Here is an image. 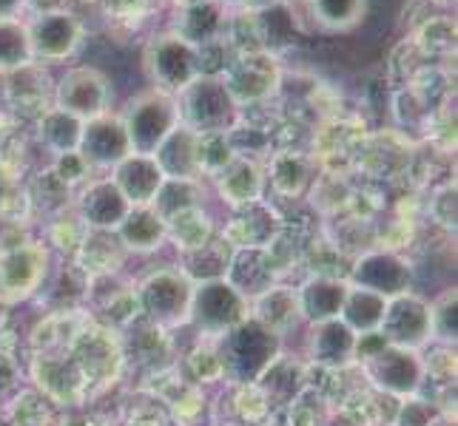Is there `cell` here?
I'll list each match as a JSON object with an SVG mask.
<instances>
[{
  "label": "cell",
  "instance_id": "1",
  "mask_svg": "<svg viewBox=\"0 0 458 426\" xmlns=\"http://www.w3.org/2000/svg\"><path fill=\"white\" fill-rule=\"evenodd\" d=\"M219 361H223V381L228 384H257L262 372L282 353V338L248 315L242 324L216 338Z\"/></svg>",
  "mask_w": 458,
  "mask_h": 426
},
{
  "label": "cell",
  "instance_id": "2",
  "mask_svg": "<svg viewBox=\"0 0 458 426\" xmlns=\"http://www.w3.org/2000/svg\"><path fill=\"white\" fill-rule=\"evenodd\" d=\"M180 125L194 134H231L240 105L233 103L228 86L219 74H199L177 94Z\"/></svg>",
  "mask_w": 458,
  "mask_h": 426
},
{
  "label": "cell",
  "instance_id": "3",
  "mask_svg": "<svg viewBox=\"0 0 458 426\" xmlns=\"http://www.w3.org/2000/svg\"><path fill=\"white\" fill-rule=\"evenodd\" d=\"M140 319H146L163 330L188 324V307H191L194 281L180 267H154L134 284Z\"/></svg>",
  "mask_w": 458,
  "mask_h": 426
},
{
  "label": "cell",
  "instance_id": "4",
  "mask_svg": "<svg viewBox=\"0 0 458 426\" xmlns=\"http://www.w3.org/2000/svg\"><path fill=\"white\" fill-rule=\"evenodd\" d=\"M120 120L125 134H129L131 154L151 156L163 146V139L180 125L177 97L157 88H146L129 100V105L120 112Z\"/></svg>",
  "mask_w": 458,
  "mask_h": 426
},
{
  "label": "cell",
  "instance_id": "5",
  "mask_svg": "<svg viewBox=\"0 0 458 426\" xmlns=\"http://www.w3.org/2000/svg\"><path fill=\"white\" fill-rule=\"evenodd\" d=\"M248 319V298L233 290L225 279L194 284L191 307H188V324L202 338H219L236 324Z\"/></svg>",
  "mask_w": 458,
  "mask_h": 426
},
{
  "label": "cell",
  "instance_id": "6",
  "mask_svg": "<svg viewBox=\"0 0 458 426\" xmlns=\"http://www.w3.org/2000/svg\"><path fill=\"white\" fill-rule=\"evenodd\" d=\"M143 69L151 80V88L177 97L188 83H194L202 74V60L197 46L185 43L174 31H168V35H157L146 46Z\"/></svg>",
  "mask_w": 458,
  "mask_h": 426
},
{
  "label": "cell",
  "instance_id": "7",
  "mask_svg": "<svg viewBox=\"0 0 458 426\" xmlns=\"http://www.w3.org/2000/svg\"><path fill=\"white\" fill-rule=\"evenodd\" d=\"M49 273V247L40 242L0 245V302L6 307L35 298Z\"/></svg>",
  "mask_w": 458,
  "mask_h": 426
},
{
  "label": "cell",
  "instance_id": "8",
  "mask_svg": "<svg viewBox=\"0 0 458 426\" xmlns=\"http://www.w3.org/2000/svg\"><path fill=\"white\" fill-rule=\"evenodd\" d=\"M361 372L368 381L393 398H407L421 392L428 372H424V355L416 350H404V347L385 344L382 350L359 361Z\"/></svg>",
  "mask_w": 458,
  "mask_h": 426
},
{
  "label": "cell",
  "instance_id": "9",
  "mask_svg": "<svg viewBox=\"0 0 458 426\" xmlns=\"http://www.w3.org/2000/svg\"><path fill=\"white\" fill-rule=\"evenodd\" d=\"M52 103L77 120H94L112 112V83L94 66H69L52 86Z\"/></svg>",
  "mask_w": 458,
  "mask_h": 426
},
{
  "label": "cell",
  "instance_id": "10",
  "mask_svg": "<svg viewBox=\"0 0 458 426\" xmlns=\"http://www.w3.org/2000/svg\"><path fill=\"white\" fill-rule=\"evenodd\" d=\"M29 29V46H31V63L38 66H55L66 63L83 43V23L66 9H46L26 21Z\"/></svg>",
  "mask_w": 458,
  "mask_h": 426
},
{
  "label": "cell",
  "instance_id": "11",
  "mask_svg": "<svg viewBox=\"0 0 458 426\" xmlns=\"http://www.w3.org/2000/svg\"><path fill=\"white\" fill-rule=\"evenodd\" d=\"M378 333L393 347H404V350L421 353L424 347L433 344L430 298L419 296L416 290L387 298L385 319H382V327H378Z\"/></svg>",
  "mask_w": 458,
  "mask_h": 426
},
{
  "label": "cell",
  "instance_id": "12",
  "mask_svg": "<svg viewBox=\"0 0 458 426\" xmlns=\"http://www.w3.org/2000/svg\"><path fill=\"white\" fill-rule=\"evenodd\" d=\"M347 284L393 298V296L413 290V267H410V262L402 254H396V250H387V247L365 250V254L353 262Z\"/></svg>",
  "mask_w": 458,
  "mask_h": 426
},
{
  "label": "cell",
  "instance_id": "13",
  "mask_svg": "<svg viewBox=\"0 0 458 426\" xmlns=\"http://www.w3.org/2000/svg\"><path fill=\"white\" fill-rule=\"evenodd\" d=\"M77 154L91 165V171H112L117 163H123L131 154V142L123 129L120 114L106 112L94 120H86Z\"/></svg>",
  "mask_w": 458,
  "mask_h": 426
},
{
  "label": "cell",
  "instance_id": "14",
  "mask_svg": "<svg viewBox=\"0 0 458 426\" xmlns=\"http://www.w3.org/2000/svg\"><path fill=\"white\" fill-rule=\"evenodd\" d=\"M219 77L228 86L236 105L267 100L279 86V69L274 57L265 52H245L242 60L225 66V71Z\"/></svg>",
  "mask_w": 458,
  "mask_h": 426
},
{
  "label": "cell",
  "instance_id": "15",
  "mask_svg": "<svg viewBox=\"0 0 458 426\" xmlns=\"http://www.w3.org/2000/svg\"><path fill=\"white\" fill-rule=\"evenodd\" d=\"M131 211V205L125 202L120 188L112 182V177L89 180L74 202V213L81 216V222L89 230H117V225Z\"/></svg>",
  "mask_w": 458,
  "mask_h": 426
},
{
  "label": "cell",
  "instance_id": "16",
  "mask_svg": "<svg viewBox=\"0 0 458 426\" xmlns=\"http://www.w3.org/2000/svg\"><path fill=\"white\" fill-rule=\"evenodd\" d=\"M305 355L313 367L344 370L356 364V333L342 319L308 324Z\"/></svg>",
  "mask_w": 458,
  "mask_h": 426
},
{
  "label": "cell",
  "instance_id": "17",
  "mask_svg": "<svg viewBox=\"0 0 458 426\" xmlns=\"http://www.w3.org/2000/svg\"><path fill=\"white\" fill-rule=\"evenodd\" d=\"M282 233V222L274 213V208L262 202L245 205V208H236L233 219L223 228V242L231 250H265L276 236Z\"/></svg>",
  "mask_w": 458,
  "mask_h": 426
},
{
  "label": "cell",
  "instance_id": "18",
  "mask_svg": "<svg viewBox=\"0 0 458 426\" xmlns=\"http://www.w3.org/2000/svg\"><path fill=\"white\" fill-rule=\"evenodd\" d=\"M347 279L336 273H313L296 288L299 298V310H302V322L305 324H319L339 319L344 298H347Z\"/></svg>",
  "mask_w": 458,
  "mask_h": 426
},
{
  "label": "cell",
  "instance_id": "19",
  "mask_svg": "<svg viewBox=\"0 0 458 426\" xmlns=\"http://www.w3.org/2000/svg\"><path fill=\"white\" fill-rule=\"evenodd\" d=\"M216 194L231 211L245 205L262 202L265 194V168L248 154H236L233 160L214 177Z\"/></svg>",
  "mask_w": 458,
  "mask_h": 426
},
{
  "label": "cell",
  "instance_id": "20",
  "mask_svg": "<svg viewBox=\"0 0 458 426\" xmlns=\"http://www.w3.org/2000/svg\"><path fill=\"white\" fill-rule=\"evenodd\" d=\"M248 315L279 338H285L299 324H305L302 310H299L296 288H288V284H274V288H267L257 298H250Z\"/></svg>",
  "mask_w": 458,
  "mask_h": 426
},
{
  "label": "cell",
  "instance_id": "21",
  "mask_svg": "<svg viewBox=\"0 0 458 426\" xmlns=\"http://www.w3.org/2000/svg\"><path fill=\"white\" fill-rule=\"evenodd\" d=\"M112 182L120 188V194L125 196V202H129L131 208H143V205L154 202L165 177L154 156L129 154L123 163H117L112 168Z\"/></svg>",
  "mask_w": 458,
  "mask_h": 426
},
{
  "label": "cell",
  "instance_id": "22",
  "mask_svg": "<svg viewBox=\"0 0 458 426\" xmlns=\"http://www.w3.org/2000/svg\"><path fill=\"white\" fill-rule=\"evenodd\" d=\"M279 279L276 264L267 256V250H233L225 281L233 290H240L248 302L265 293L267 288H274Z\"/></svg>",
  "mask_w": 458,
  "mask_h": 426
},
{
  "label": "cell",
  "instance_id": "23",
  "mask_svg": "<svg viewBox=\"0 0 458 426\" xmlns=\"http://www.w3.org/2000/svg\"><path fill=\"white\" fill-rule=\"evenodd\" d=\"M114 233H117V239H120L125 254H134V256L157 254V250L165 245V222L151 205L131 208L129 213H125L123 222L117 225Z\"/></svg>",
  "mask_w": 458,
  "mask_h": 426
},
{
  "label": "cell",
  "instance_id": "24",
  "mask_svg": "<svg viewBox=\"0 0 458 426\" xmlns=\"http://www.w3.org/2000/svg\"><path fill=\"white\" fill-rule=\"evenodd\" d=\"M197 146H199V134L185 129V125H177L151 156L160 165L165 180H202Z\"/></svg>",
  "mask_w": 458,
  "mask_h": 426
},
{
  "label": "cell",
  "instance_id": "25",
  "mask_svg": "<svg viewBox=\"0 0 458 426\" xmlns=\"http://www.w3.org/2000/svg\"><path fill=\"white\" fill-rule=\"evenodd\" d=\"M125 250L117 239L114 230H86L81 247L72 256V262L81 267L83 276H106V273H120L125 262Z\"/></svg>",
  "mask_w": 458,
  "mask_h": 426
},
{
  "label": "cell",
  "instance_id": "26",
  "mask_svg": "<svg viewBox=\"0 0 458 426\" xmlns=\"http://www.w3.org/2000/svg\"><path fill=\"white\" fill-rule=\"evenodd\" d=\"M174 35L191 46H208L216 43L225 31V9L219 0H199V4L182 6L177 23H174Z\"/></svg>",
  "mask_w": 458,
  "mask_h": 426
},
{
  "label": "cell",
  "instance_id": "27",
  "mask_svg": "<svg viewBox=\"0 0 458 426\" xmlns=\"http://www.w3.org/2000/svg\"><path fill=\"white\" fill-rule=\"evenodd\" d=\"M216 236L214 213L202 205L180 211L177 216H171L165 222V242L177 247V254H191V250L208 245Z\"/></svg>",
  "mask_w": 458,
  "mask_h": 426
},
{
  "label": "cell",
  "instance_id": "28",
  "mask_svg": "<svg viewBox=\"0 0 458 426\" xmlns=\"http://www.w3.org/2000/svg\"><path fill=\"white\" fill-rule=\"evenodd\" d=\"M310 163L308 156L296 154V151H285V154H276L271 165L265 168V185H271V191L276 196H285V199H296L308 191L310 185Z\"/></svg>",
  "mask_w": 458,
  "mask_h": 426
},
{
  "label": "cell",
  "instance_id": "29",
  "mask_svg": "<svg viewBox=\"0 0 458 426\" xmlns=\"http://www.w3.org/2000/svg\"><path fill=\"white\" fill-rule=\"evenodd\" d=\"M231 256H233V250L223 242V236H214L208 245L191 250V254H180V264L177 267L194 284L214 281V279H225Z\"/></svg>",
  "mask_w": 458,
  "mask_h": 426
},
{
  "label": "cell",
  "instance_id": "30",
  "mask_svg": "<svg viewBox=\"0 0 458 426\" xmlns=\"http://www.w3.org/2000/svg\"><path fill=\"white\" fill-rule=\"evenodd\" d=\"M385 307H387V298L370 293V290H361V288H347V298H344V307L339 319L353 330L356 336H365V333H378L385 319Z\"/></svg>",
  "mask_w": 458,
  "mask_h": 426
},
{
  "label": "cell",
  "instance_id": "31",
  "mask_svg": "<svg viewBox=\"0 0 458 426\" xmlns=\"http://www.w3.org/2000/svg\"><path fill=\"white\" fill-rule=\"evenodd\" d=\"M83 134V120H77L60 108H43V114L38 120V137L43 142V148H49L55 156L77 151Z\"/></svg>",
  "mask_w": 458,
  "mask_h": 426
},
{
  "label": "cell",
  "instance_id": "32",
  "mask_svg": "<svg viewBox=\"0 0 458 426\" xmlns=\"http://www.w3.org/2000/svg\"><path fill=\"white\" fill-rule=\"evenodd\" d=\"M310 21L325 31H347L361 23L368 0H305Z\"/></svg>",
  "mask_w": 458,
  "mask_h": 426
},
{
  "label": "cell",
  "instance_id": "33",
  "mask_svg": "<svg viewBox=\"0 0 458 426\" xmlns=\"http://www.w3.org/2000/svg\"><path fill=\"white\" fill-rule=\"evenodd\" d=\"M202 202H205L202 180H165L160 185V191H157L151 208L163 216V222H168L171 216H177L180 211H188Z\"/></svg>",
  "mask_w": 458,
  "mask_h": 426
},
{
  "label": "cell",
  "instance_id": "34",
  "mask_svg": "<svg viewBox=\"0 0 458 426\" xmlns=\"http://www.w3.org/2000/svg\"><path fill=\"white\" fill-rule=\"evenodd\" d=\"M31 63L29 29L21 18H0V74L18 71Z\"/></svg>",
  "mask_w": 458,
  "mask_h": 426
},
{
  "label": "cell",
  "instance_id": "35",
  "mask_svg": "<svg viewBox=\"0 0 458 426\" xmlns=\"http://www.w3.org/2000/svg\"><path fill=\"white\" fill-rule=\"evenodd\" d=\"M458 293L455 288H445L430 302V324H433V344L455 347L458 338Z\"/></svg>",
  "mask_w": 458,
  "mask_h": 426
},
{
  "label": "cell",
  "instance_id": "36",
  "mask_svg": "<svg viewBox=\"0 0 458 426\" xmlns=\"http://www.w3.org/2000/svg\"><path fill=\"white\" fill-rule=\"evenodd\" d=\"M188 370H191L197 384L223 381V361H219L216 338H202L191 353H188Z\"/></svg>",
  "mask_w": 458,
  "mask_h": 426
},
{
  "label": "cell",
  "instance_id": "37",
  "mask_svg": "<svg viewBox=\"0 0 458 426\" xmlns=\"http://www.w3.org/2000/svg\"><path fill=\"white\" fill-rule=\"evenodd\" d=\"M441 418H445L441 406L436 401L421 398L416 392V396L399 398V409H396V415H393V423L396 426H436Z\"/></svg>",
  "mask_w": 458,
  "mask_h": 426
},
{
  "label": "cell",
  "instance_id": "38",
  "mask_svg": "<svg viewBox=\"0 0 458 426\" xmlns=\"http://www.w3.org/2000/svg\"><path fill=\"white\" fill-rule=\"evenodd\" d=\"M52 171H55L57 177H60L63 182H66L69 188H74V185H81V188H83V185L91 180V165H89L77 151H69V154L55 156Z\"/></svg>",
  "mask_w": 458,
  "mask_h": 426
},
{
  "label": "cell",
  "instance_id": "39",
  "mask_svg": "<svg viewBox=\"0 0 458 426\" xmlns=\"http://www.w3.org/2000/svg\"><path fill=\"white\" fill-rule=\"evenodd\" d=\"M202 392L197 387H182L180 389V398L171 401V409H174V418L180 423H194L199 415H202Z\"/></svg>",
  "mask_w": 458,
  "mask_h": 426
},
{
  "label": "cell",
  "instance_id": "40",
  "mask_svg": "<svg viewBox=\"0 0 458 426\" xmlns=\"http://www.w3.org/2000/svg\"><path fill=\"white\" fill-rule=\"evenodd\" d=\"M430 216L441 228H455V182L445 185L430 202Z\"/></svg>",
  "mask_w": 458,
  "mask_h": 426
},
{
  "label": "cell",
  "instance_id": "41",
  "mask_svg": "<svg viewBox=\"0 0 458 426\" xmlns=\"http://www.w3.org/2000/svg\"><path fill=\"white\" fill-rule=\"evenodd\" d=\"M18 384H21V361L0 347V398L9 396L12 389H18Z\"/></svg>",
  "mask_w": 458,
  "mask_h": 426
},
{
  "label": "cell",
  "instance_id": "42",
  "mask_svg": "<svg viewBox=\"0 0 458 426\" xmlns=\"http://www.w3.org/2000/svg\"><path fill=\"white\" fill-rule=\"evenodd\" d=\"M29 0H0V18H21Z\"/></svg>",
  "mask_w": 458,
  "mask_h": 426
},
{
  "label": "cell",
  "instance_id": "43",
  "mask_svg": "<svg viewBox=\"0 0 458 426\" xmlns=\"http://www.w3.org/2000/svg\"><path fill=\"white\" fill-rule=\"evenodd\" d=\"M125 426H165L160 418H143V415H137V418H131Z\"/></svg>",
  "mask_w": 458,
  "mask_h": 426
},
{
  "label": "cell",
  "instance_id": "44",
  "mask_svg": "<svg viewBox=\"0 0 458 426\" xmlns=\"http://www.w3.org/2000/svg\"><path fill=\"white\" fill-rule=\"evenodd\" d=\"M6 319H9V307H6L4 302H0V327L6 324Z\"/></svg>",
  "mask_w": 458,
  "mask_h": 426
},
{
  "label": "cell",
  "instance_id": "45",
  "mask_svg": "<svg viewBox=\"0 0 458 426\" xmlns=\"http://www.w3.org/2000/svg\"><path fill=\"white\" fill-rule=\"evenodd\" d=\"M81 426H103V423H100L98 418H91V415H86V418L81 421Z\"/></svg>",
  "mask_w": 458,
  "mask_h": 426
},
{
  "label": "cell",
  "instance_id": "46",
  "mask_svg": "<svg viewBox=\"0 0 458 426\" xmlns=\"http://www.w3.org/2000/svg\"><path fill=\"white\" fill-rule=\"evenodd\" d=\"M182 6H191V4H199V0H180Z\"/></svg>",
  "mask_w": 458,
  "mask_h": 426
},
{
  "label": "cell",
  "instance_id": "47",
  "mask_svg": "<svg viewBox=\"0 0 458 426\" xmlns=\"http://www.w3.org/2000/svg\"><path fill=\"white\" fill-rule=\"evenodd\" d=\"M285 4H288V0H285Z\"/></svg>",
  "mask_w": 458,
  "mask_h": 426
}]
</instances>
